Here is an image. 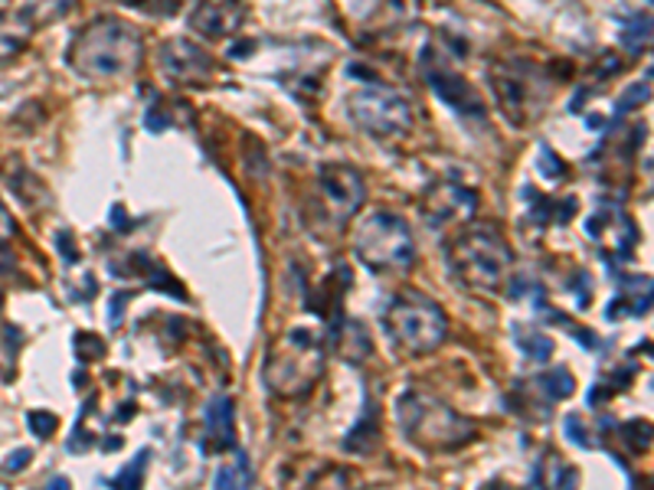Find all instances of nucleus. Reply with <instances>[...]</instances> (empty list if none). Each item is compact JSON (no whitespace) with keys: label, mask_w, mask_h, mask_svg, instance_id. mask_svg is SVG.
Here are the masks:
<instances>
[{"label":"nucleus","mask_w":654,"mask_h":490,"mask_svg":"<svg viewBox=\"0 0 654 490\" xmlns=\"http://www.w3.org/2000/svg\"><path fill=\"white\" fill-rule=\"evenodd\" d=\"M144 52L141 33L118 20V16H98L88 26H82L69 46V65L85 79H115L128 75Z\"/></svg>","instance_id":"1"},{"label":"nucleus","mask_w":654,"mask_h":490,"mask_svg":"<svg viewBox=\"0 0 654 490\" xmlns=\"http://www.w3.org/2000/svg\"><path fill=\"white\" fill-rule=\"evenodd\" d=\"M488 75H491V92H495L498 105L504 108L508 121L524 124L534 115H540V108L550 95V85H547V75L534 62L501 59L491 65Z\"/></svg>","instance_id":"7"},{"label":"nucleus","mask_w":654,"mask_h":490,"mask_svg":"<svg viewBox=\"0 0 654 490\" xmlns=\"http://www.w3.org/2000/svg\"><path fill=\"white\" fill-rule=\"evenodd\" d=\"M29 458H33V452H29V449H20V452H16V455H10V458H7V462H3V468H7V471H13V475H16V471H23V468H26V465H29Z\"/></svg>","instance_id":"23"},{"label":"nucleus","mask_w":654,"mask_h":490,"mask_svg":"<svg viewBox=\"0 0 654 490\" xmlns=\"http://www.w3.org/2000/svg\"><path fill=\"white\" fill-rule=\"evenodd\" d=\"M449 268L468 291H495L511 272V249L495 226H475L449 246Z\"/></svg>","instance_id":"3"},{"label":"nucleus","mask_w":654,"mask_h":490,"mask_svg":"<svg viewBox=\"0 0 654 490\" xmlns=\"http://www.w3.org/2000/svg\"><path fill=\"white\" fill-rule=\"evenodd\" d=\"M567 435H570L573 442H580V445H590V435H583L580 419H567Z\"/></svg>","instance_id":"26"},{"label":"nucleus","mask_w":654,"mask_h":490,"mask_svg":"<svg viewBox=\"0 0 654 490\" xmlns=\"http://www.w3.org/2000/svg\"><path fill=\"white\" fill-rule=\"evenodd\" d=\"M396 416H400L403 435L423 452H455V449L468 445L478 435L475 426L465 416H459L442 399H436L429 393H419V390H403L400 393Z\"/></svg>","instance_id":"2"},{"label":"nucleus","mask_w":654,"mask_h":490,"mask_svg":"<svg viewBox=\"0 0 654 490\" xmlns=\"http://www.w3.org/2000/svg\"><path fill=\"white\" fill-rule=\"evenodd\" d=\"M206 445H216L213 452H226L236 445V432H233V403L226 396L213 399L206 409Z\"/></svg>","instance_id":"15"},{"label":"nucleus","mask_w":654,"mask_h":490,"mask_svg":"<svg viewBox=\"0 0 654 490\" xmlns=\"http://www.w3.org/2000/svg\"><path fill=\"white\" fill-rule=\"evenodd\" d=\"M321 363H324V347L318 344V337L311 331H292L272 350L265 363V383L282 396L308 393L321 377Z\"/></svg>","instance_id":"6"},{"label":"nucleus","mask_w":654,"mask_h":490,"mask_svg":"<svg viewBox=\"0 0 654 490\" xmlns=\"http://www.w3.org/2000/svg\"><path fill=\"white\" fill-rule=\"evenodd\" d=\"M13 229H16V226H13V216H10L7 206L0 203V242H7V239L13 236Z\"/></svg>","instance_id":"25"},{"label":"nucleus","mask_w":654,"mask_h":490,"mask_svg":"<svg viewBox=\"0 0 654 490\" xmlns=\"http://www.w3.org/2000/svg\"><path fill=\"white\" fill-rule=\"evenodd\" d=\"M246 10L239 3H203L193 10L190 16V26L200 29L203 36H223L229 29H236L242 23Z\"/></svg>","instance_id":"13"},{"label":"nucleus","mask_w":654,"mask_h":490,"mask_svg":"<svg viewBox=\"0 0 654 490\" xmlns=\"http://www.w3.org/2000/svg\"><path fill=\"white\" fill-rule=\"evenodd\" d=\"M514 334L521 337V350H527L531 357H537V360H547V357L554 354V344H550V337H544V334H531V337H524L518 327H514Z\"/></svg>","instance_id":"19"},{"label":"nucleus","mask_w":654,"mask_h":490,"mask_svg":"<svg viewBox=\"0 0 654 490\" xmlns=\"http://www.w3.org/2000/svg\"><path fill=\"white\" fill-rule=\"evenodd\" d=\"M249 488H252V465H249V458L239 452L236 462L216 475V490H249Z\"/></svg>","instance_id":"17"},{"label":"nucleus","mask_w":654,"mask_h":490,"mask_svg":"<svg viewBox=\"0 0 654 490\" xmlns=\"http://www.w3.org/2000/svg\"><path fill=\"white\" fill-rule=\"evenodd\" d=\"M347 111H350V121L370 138H403L413 124L409 101L400 92L383 88V85L354 92L347 98Z\"/></svg>","instance_id":"8"},{"label":"nucleus","mask_w":654,"mask_h":490,"mask_svg":"<svg viewBox=\"0 0 654 490\" xmlns=\"http://www.w3.org/2000/svg\"><path fill=\"white\" fill-rule=\"evenodd\" d=\"M478 206V196L462 183H436L426 196V223L442 229L445 223H455L462 216H472Z\"/></svg>","instance_id":"11"},{"label":"nucleus","mask_w":654,"mask_h":490,"mask_svg":"<svg viewBox=\"0 0 654 490\" xmlns=\"http://www.w3.org/2000/svg\"><path fill=\"white\" fill-rule=\"evenodd\" d=\"M160 69L167 79L180 85H197L206 82L213 72V59L190 39H167L160 46Z\"/></svg>","instance_id":"10"},{"label":"nucleus","mask_w":654,"mask_h":490,"mask_svg":"<svg viewBox=\"0 0 654 490\" xmlns=\"http://www.w3.org/2000/svg\"><path fill=\"white\" fill-rule=\"evenodd\" d=\"M29 429L39 439H49L56 432V416H49V413H29Z\"/></svg>","instance_id":"22"},{"label":"nucleus","mask_w":654,"mask_h":490,"mask_svg":"<svg viewBox=\"0 0 654 490\" xmlns=\"http://www.w3.org/2000/svg\"><path fill=\"white\" fill-rule=\"evenodd\" d=\"M537 383L547 390L550 399H567V396H573V390H576V383H573V377H570L567 370H550V373H544Z\"/></svg>","instance_id":"18"},{"label":"nucleus","mask_w":654,"mask_h":490,"mask_svg":"<svg viewBox=\"0 0 654 490\" xmlns=\"http://www.w3.org/2000/svg\"><path fill=\"white\" fill-rule=\"evenodd\" d=\"M429 85H432L436 95H439L442 101H449L455 111H465V115H481V111H485L481 95H478L465 79H459V75H452V72H442V69L429 72Z\"/></svg>","instance_id":"12"},{"label":"nucleus","mask_w":654,"mask_h":490,"mask_svg":"<svg viewBox=\"0 0 654 490\" xmlns=\"http://www.w3.org/2000/svg\"><path fill=\"white\" fill-rule=\"evenodd\" d=\"M380 409L373 406V403H367V409H364V419H360V426L347 435V442H344V449L347 452H360V455H367V452H373V445H377V439H380Z\"/></svg>","instance_id":"16"},{"label":"nucleus","mask_w":654,"mask_h":490,"mask_svg":"<svg viewBox=\"0 0 654 490\" xmlns=\"http://www.w3.org/2000/svg\"><path fill=\"white\" fill-rule=\"evenodd\" d=\"M144 462H147V455H138L128 468H124V475L115 481V490H138V485H141V468H144Z\"/></svg>","instance_id":"21"},{"label":"nucleus","mask_w":654,"mask_h":490,"mask_svg":"<svg viewBox=\"0 0 654 490\" xmlns=\"http://www.w3.org/2000/svg\"><path fill=\"white\" fill-rule=\"evenodd\" d=\"M46 490H72V488H69V481H66V478H56V481H52V485H49Z\"/></svg>","instance_id":"28"},{"label":"nucleus","mask_w":654,"mask_h":490,"mask_svg":"<svg viewBox=\"0 0 654 490\" xmlns=\"http://www.w3.org/2000/svg\"><path fill=\"white\" fill-rule=\"evenodd\" d=\"M318 187H321V196H324V203L331 210L328 216H334L337 226H344L364 206V196H367L364 177L350 164H328V167H321Z\"/></svg>","instance_id":"9"},{"label":"nucleus","mask_w":654,"mask_h":490,"mask_svg":"<svg viewBox=\"0 0 654 490\" xmlns=\"http://www.w3.org/2000/svg\"><path fill=\"white\" fill-rule=\"evenodd\" d=\"M354 252L370 272H400L413 262V232L396 213H370L354 232Z\"/></svg>","instance_id":"5"},{"label":"nucleus","mask_w":654,"mask_h":490,"mask_svg":"<svg viewBox=\"0 0 654 490\" xmlns=\"http://www.w3.org/2000/svg\"><path fill=\"white\" fill-rule=\"evenodd\" d=\"M622 435L632 442L635 452H645V449L652 445V429H649V422H629V426L622 429Z\"/></svg>","instance_id":"20"},{"label":"nucleus","mask_w":654,"mask_h":490,"mask_svg":"<svg viewBox=\"0 0 654 490\" xmlns=\"http://www.w3.org/2000/svg\"><path fill=\"white\" fill-rule=\"evenodd\" d=\"M649 98V85H635L622 101H619V111H629L632 108V101H645Z\"/></svg>","instance_id":"24"},{"label":"nucleus","mask_w":654,"mask_h":490,"mask_svg":"<svg viewBox=\"0 0 654 490\" xmlns=\"http://www.w3.org/2000/svg\"><path fill=\"white\" fill-rule=\"evenodd\" d=\"M10 268H13V252L7 242H0V275H7Z\"/></svg>","instance_id":"27"},{"label":"nucleus","mask_w":654,"mask_h":490,"mask_svg":"<svg viewBox=\"0 0 654 490\" xmlns=\"http://www.w3.org/2000/svg\"><path fill=\"white\" fill-rule=\"evenodd\" d=\"M33 7L23 10H0V59H10L23 49V43L33 33Z\"/></svg>","instance_id":"14"},{"label":"nucleus","mask_w":654,"mask_h":490,"mask_svg":"<svg viewBox=\"0 0 654 490\" xmlns=\"http://www.w3.org/2000/svg\"><path fill=\"white\" fill-rule=\"evenodd\" d=\"M383 327H387V337L396 344V350L423 357V354H432L445 340L449 318L423 291H400L383 311Z\"/></svg>","instance_id":"4"}]
</instances>
